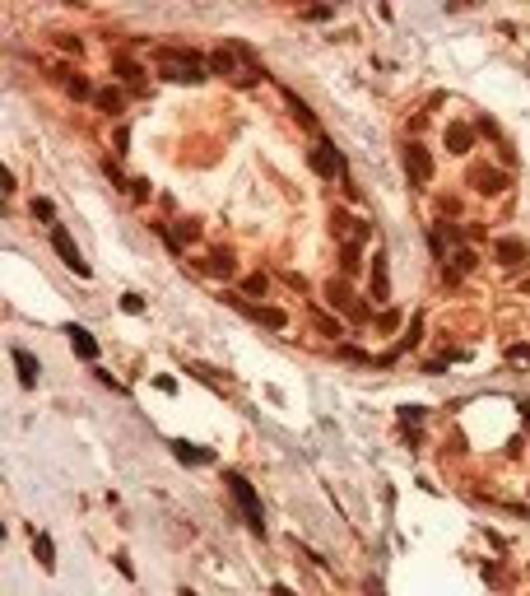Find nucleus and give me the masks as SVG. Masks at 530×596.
<instances>
[{
  "label": "nucleus",
  "instance_id": "5701e85b",
  "mask_svg": "<svg viewBox=\"0 0 530 596\" xmlns=\"http://www.w3.org/2000/svg\"><path fill=\"white\" fill-rule=\"evenodd\" d=\"M135 75H140V66H135V61H126V57H117V79H122V84L131 79V84H135Z\"/></svg>",
  "mask_w": 530,
  "mask_h": 596
},
{
  "label": "nucleus",
  "instance_id": "7ed1b4c3",
  "mask_svg": "<svg viewBox=\"0 0 530 596\" xmlns=\"http://www.w3.org/2000/svg\"><path fill=\"white\" fill-rule=\"evenodd\" d=\"M312 173H321V177H344V154L331 140H317V145H312Z\"/></svg>",
  "mask_w": 530,
  "mask_h": 596
},
{
  "label": "nucleus",
  "instance_id": "0eeeda50",
  "mask_svg": "<svg viewBox=\"0 0 530 596\" xmlns=\"http://www.w3.org/2000/svg\"><path fill=\"white\" fill-rule=\"evenodd\" d=\"M405 168H409V182H414V187H423V182L432 177V158L423 154V145H405Z\"/></svg>",
  "mask_w": 530,
  "mask_h": 596
},
{
  "label": "nucleus",
  "instance_id": "393cba45",
  "mask_svg": "<svg viewBox=\"0 0 530 596\" xmlns=\"http://www.w3.org/2000/svg\"><path fill=\"white\" fill-rule=\"evenodd\" d=\"M507 359L521 363V368H530V345H507Z\"/></svg>",
  "mask_w": 530,
  "mask_h": 596
},
{
  "label": "nucleus",
  "instance_id": "6ab92c4d",
  "mask_svg": "<svg viewBox=\"0 0 530 596\" xmlns=\"http://www.w3.org/2000/svg\"><path fill=\"white\" fill-rule=\"evenodd\" d=\"M33 554H37V563H42V568H52L56 563V545L47 536H33Z\"/></svg>",
  "mask_w": 530,
  "mask_h": 596
},
{
  "label": "nucleus",
  "instance_id": "9b49d317",
  "mask_svg": "<svg viewBox=\"0 0 530 596\" xmlns=\"http://www.w3.org/2000/svg\"><path fill=\"white\" fill-rule=\"evenodd\" d=\"M387 293H391V280H387V252H377V257H372V298H377V303H387Z\"/></svg>",
  "mask_w": 530,
  "mask_h": 596
},
{
  "label": "nucleus",
  "instance_id": "b1692460",
  "mask_svg": "<svg viewBox=\"0 0 530 596\" xmlns=\"http://www.w3.org/2000/svg\"><path fill=\"white\" fill-rule=\"evenodd\" d=\"M205 270H210V275H232V261L223 257V252H214V257H210V266H205Z\"/></svg>",
  "mask_w": 530,
  "mask_h": 596
},
{
  "label": "nucleus",
  "instance_id": "f03ea898",
  "mask_svg": "<svg viewBox=\"0 0 530 596\" xmlns=\"http://www.w3.org/2000/svg\"><path fill=\"white\" fill-rule=\"evenodd\" d=\"M223 484H228L232 503L242 508V522L256 531V536H265V508H261V498H256L252 480H247V475H237V471H228V475H223Z\"/></svg>",
  "mask_w": 530,
  "mask_h": 596
},
{
  "label": "nucleus",
  "instance_id": "423d86ee",
  "mask_svg": "<svg viewBox=\"0 0 530 596\" xmlns=\"http://www.w3.org/2000/svg\"><path fill=\"white\" fill-rule=\"evenodd\" d=\"M167 452H172L182 466H210L214 462V448H196V443H187V438H172Z\"/></svg>",
  "mask_w": 530,
  "mask_h": 596
},
{
  "label": "nucleus",
  "instance_id": "2f4dec72",
  "mask_svg": "<svg viewBox=\"0 0 530 596\" xmlns=\"http://www.w3.org/2000/svg\"><path fill=\"white\" fill-rule=\"evenodd\" d=\"M275 596H293V592H288V587H275Z\"/></svg>",
  "mask_w": 530,
  "mask_h": 596
},
{
  "label": "nucleus",
  "instance_id": "cd10ccee",
  "mask_svg": "<svg viewBox=\"0 0 530 596\" xmlns=\"http://www.w3.org/2000/svg\"><path fill=\"white\" fill-rule=\"evenodd\" d=\"M358 266H363V261H358V247L349 243V247H344V270H349V275H358Z\"/></svg>",
  "mask_w": 530,
  "mask_h": 596
},
{
  "label": "nucleus",
  "instance_id": "39448f33",
  "mask_svg": "<svg viewBox=\"0 0 530 596\" xmlns=\"http://www.w3.org/2000/svg\"><path fill=\"white\" fill-rule=\"evenodd\" d=\"M52 247H56V257L66 261V266H70V270H75V275H88V261H84V257H79V247H75V238H70V233H66V228H61V224H52Z\"/></svg>",
  "mask_w": 530,
  "mask_h": 596
},
{
  "label": "nucleus",
  "instance_id": "20e7f679",
  "mask_svg": "<svg viewBox=\"0 0 530 596\" xmlns=\"http://www.w3.org/2000/svg\"><path fill=\"white\" fill-rule=\"evenodd\" d=\"M223 303H228V308H237V312H247L252 322H261V327H270V331H284V322H288V317L279 312V308H256V303H247V298H237V293H228Z\"/></svg>",
  "mask_w": 530,
  "mask_h": 596
},
{
  "label": "nucleus",
  "instance_id": "f8f14e48",
  "mask_svg": "<svg viewBox=\"0 0 530 596\" xmlns=\"http://www.w3.org/2000/svg\"><path fill=\"white\" fill-rule=\"evenodd\" d=\"M493 257L502 261V266H517V261H526V243H517V238H497Z\"/></svg>",
  "mask_w": 530,
  "mask_h": 596
},
{
  "label": "nucleus",
  "instance_id": "412c9836",
  "mask_svg": "<svg viewBox=\"0 0 530 596\" xmlns=\"http://www.w3.org/2000/svg\"><path fill=\"white\" fill-rule=\"evenodd\" d=\"M28 210H33V219H42V224H47V228H52V224H56V210H52V201H47V196H37V201H33V205H28Z\"/></svg>",
  "mask_w": 530,
  "mask_h": 596
},
{
  "label": "nucleus",
  "instance_id": "1a4fd4ad",
  "mask_svg": "<svg viewBox=\"0 0 530 596\" xmlns=\"http://www.w3.org/2000/svg\"><path fill=\"white\" fill-rule=\"evenodd\" d=\"M66 336H70V349H75V354H79L84 363H93V359H98V340L88 336L84 327H75V322H70V327H66Z\"/></svg>",
  "mask_w": 530,
  "mask_h": 596
},
{
  "label": "nucleus",
  "instance_id": "9d476101",
  "mask_svg": "<svg viewBox=\"0 0 530 596\" xmlns=\"http://www.w3.org/2000/svg\"><path fill=\"white\" fill-rule=\"evenodd\" d=\"M10 359H14V368H19V382H23V387H37V373H42V368H37L33 354L14 345V349H10Z\"/></svg>",
  "mask_w": 530,
  "mask_h": 596
},
{
  "label": "nucleus",
  "instance_id": "c756f323",
  "mask_svg": "<svg viewBox=\"0 0 530 596\" xmlns=\"http://www.w3.org/2000/svg\"><path fill=\"white\" fill-rule=\"evenodd\" d=\"M131 196H135V201H144V196H149V182L135 177V182H131Z\"/></svg>",
  "mask_w": 530,
  "mask_h": 596
},
{
  "label": "nucleus",
  "instance_id": "f257e3e1",
  "mask_svg": "<svg viewBox=\"0 0 530 596\" xmlns=\"http://www.w3.org/2000/svg\"><path fill=\"white\" fill-rule=\"evenodd\" d=\"M158 75L172 84H200L210 75V57H200L191 47H158Z\"/></svg>",
  "mask_w": 530,
  "mask_h": 596
},
{
  "label": "nucleus",
  "instance_id": "4be33fe9",
  "mask_svg": "<svg viewBox=\"0 0 530 596\" xmlns=\"http://www.w3.org/2000/svg\"><path fill=\"white\" fill-rule=\"evenodd\" d=\"M102 107V112H122V93L117 89H98V98H93Z\"/></svg>",
  "mask_w": 530,
  "mask_h": 596
},
{
  "label": "nucleus",
  "instance_id": "aec40b11",
  "mask_svg": "<svg viewBox=\"0 0 530 596\" xmlns=\"http://www.w3.org/2000/svg\"><path fill=\"white\" fill-rule=\"evenodd\" d=\"M66 93H70V98H98V93L88 89V79H79V75H70V70H66Z\"/></svg>",
  "mask_w": 530,
  "mask_h": 596
},
{
  "label": "nucleus",
  "instance_id": "dca6fc26",
  "mask_svg": "<svg viewBox=\"0 0 530 596\" xmlns=\"http://www.w3.org/2000/svg\"><path fill=\"white\" fill-rule=\"evenodd\" d=\"M470 140H475V135H470V126H461V122L447 126V149H452V154H465V149H470Z\"/></svg>",
  "mask_w": 530,
  "mask_h": 596
},
{
  "label": "nucleus",
  "instance_id": "bb28decb",
  "mask_svg": "<svg viewBox=\"0 0 530 596\" xmlns=\"http://www.w3.org/2000/svg\"><path fill=\"white\" fill-rule=\"evenodd\" d=\"M312 322H317V327L326 331V336H340V327H335V322H331L326 312H317V308H312Z\"/></svg>",
  "mask_w": 530,
  "mask_h": 596
},
{
  "label": "nucleus",
  "instance_id": "f3484780",
  "mask_svg": "<svg viewBox=\"0 0 530 596\" xmlns=\"http://www.w3.org/2000/svg\"><path fill=\"white\" fill-rule=\"evenodd\" d=\"M419 340H423V317H414V322H409V331H405V336H400V345L391 349V359H396V354H405V349H414V345H419Z\"/></svg>",
  "mask_w": 530,
  "mask_h": 596
},
{
  "label": "nucleus",
  "instance_id": "a211bd4d",
  "mask_svg": "<svg viewBox=\"0 0 530 596\" xmlns=\"http://www.w3.org/2000/svg\"><path fill=\"white\" fill-rule=\"evenodd\" d=\"M284 103H288V107H293V117H298L302 126H317V112H312V107H307V103L298 98V93H288V89H284Z\"/></svg>",
  "mask_w": 530,
  "mask_h": 596
},
{
  "label": "nucleus",
  "instance_id": "a878e982",
  "mask_svg": "<svg viewBox=\"0 0 530 596\" xmlns=\"http://www.w3.org/2000/svg\"><path fill=\"white\" fill-rule=\"evenodd\" d=\"M117 303H122V312H144V298H140V293H122Z\"/></svg>",
  "mask_w": 530,
  "mask_h": 596
},
{
  "label": "nucleus",
  "instance_id": "c85d7f7f",
  "mask_svg": "<svg viewBox=\"0 0 530 596\" xmlns=\"http://www.w3.org/2000/svg\"><path fill=\"white\" fill-rule=\"evenodd\" d=\"M242 289H247V293H265V275H252V280H247Z\"/></svg>",
  "mask_w": 530,
  "mask_h": 596
},
{
  "label": "nucleus",
  "instance_id": "6e6552de",
  "mask_svg": "<svg viewBox=\"0 0 530 596\" xmlns=\"http://www.w3.org/2000/svg\"><path fill=\"white\" fill-rule=\"evenodd\" d=\"M326 293H331V303L340 308V312H349L353 322H363V317H367V312H363V303H358V298H353V293L344 289L340 280H331V284H326Z\"/></svg>",
  "mask_w": 530,
  "mask_h": 596
},
{
  "label": "nucleus",
  "instance_id": "2eb2a0df",
  "mask_svg": "<svg viewBox=\"0 0 530 596\" xmlns=\"http://www.w3.org/2000/svg\"><path fill=\"white\" fill-rule=\"evenodd\" d=\"M470 182H475L484 196H497V192H502V173H493V168H475V173H470Z\"/></svg>",
  "mask_w": 530,
  "mask_h": 596
},
{
  "label": "nucleus",
  "instance_id": "7c9ffc66",
  "mask_svg": "<svg viewBox=\"0 0 530 596\" xmlns=\"http://www.w3.org/2000/svg\"><path fill=\"white\" fill-rule=\"evenodd\" d=\"M521 419H526V424H530V401H521Z\"/></svg>",
  "mask_w": 530,
  "mask_h": 596
},
{
  "label": "nucleus",
  "instance_id": "ddd939ff",
  "mask_svg": "<svg viewBox=\"0 0 530 596\" xmlns=\"http://www.w3.org/2000/svg\"><path fill=\"white\" fill-rule=\"evenodd\" d=\"M237 57H242V47H237ZM237 57H232V47H223V52H214V57H210V70H214V75L237 79Z\"/></svg>",
  "mask_w": 530,
  "mask_h": 596
},
{
  "label": "nucleus",
  "instance_id": "4468645a",
  "mask_svg": "<svg viewBox=\"0 0 530 596\" xmlns=\"http://www.w3.org/2000/svg\"><path fill=\"white\" fill-rule=\"evenodd\" d=\"M423 405H400V424H405V443H414L419 438V424H423Z\"/></svg>",
  "mask_w": 530,
  "mask_h": 596
}]
</instances>
